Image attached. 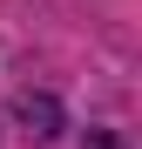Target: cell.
I'll return each instance as SVG.
<instances>
[]
</instances>
